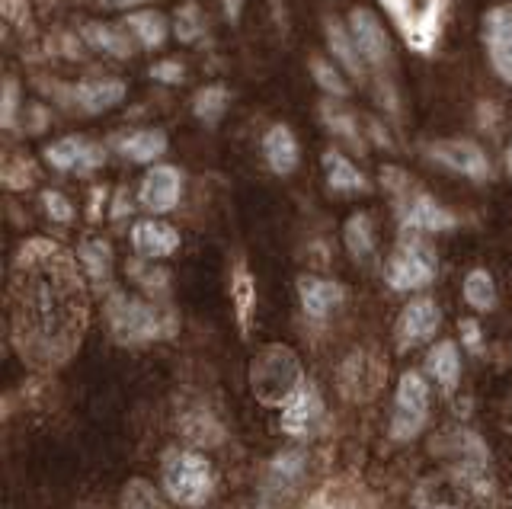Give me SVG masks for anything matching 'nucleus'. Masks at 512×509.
Listing matches in <instances>:
<instances>
[{
  "instance_id": "nucleus-30",
  "label": "nucleus",
  "mask_w": 512,
  "mask_h": 509,
  "mask_svg": "<svg viewBox=\"0 0 512 509\" xmlns=\"http://www.w3.org/2000/svg\"><path fill=\"white\" fill-rule=\"evenodd\" d=\"M77 260L84 266V273L93 279V282H106L109 273H112V247L100 237H93V241H84L77 250Z\"/></svg>"
},
{
  "instance_id": "nucleus-13",
  "label": "nucleus",
  "mask_w": 512,
  "mask_h": 509,
  "mask_svg": "<svg viewBox=\"0 0 512 509\" xmlns=\"http://www.w3.org/2000/svg\"><path fill=\"white\" fill-rule=\"evenodd\" d=\"M442 324V308L432 298H413L407 301V308L400 311L397 327H394V340L400 349H413L432 340V333Z\"/></svg>"
},
{
  "instance_id": "nucleus-35",
  "label": "nucleus",
  "mask_w": 512,
  "mask_h": 509,
  "mask_svg": "<svg viewBox=\"0 0 512 509\" xmlns=\"http://www.w3.org/2000/svg\"><path fill=\"white\" fill-rule=\"evenodd\" d=\"M42 205H45L48 218L61 221V225H68V221L74 218V205L68 202V196L55 193V189H48V193H42Z\"/></svg>"
},
{
  "instance_id": "nucleus-41",
  "label": "nucleus",
  "mask_w": 512,
  "mask_h": 509,
  "mask_svg": "<svg viewBox=\"0 0 512 509\" xmlns=\"http://www.w3.org/2000/svg\"><path fill=\"white\" fill-rule=\"evenodd\" d=\"M506 170H509V177H512V141H509V148H506Z\"/></svg>"
},
{
  "instance_id": "nucleus-21",
  "label": "nucleus",
  "mask_w": 512,
  "mask_h": 509,
  "mask_svg": "<svg viewBox=\"0 0 512 509\" xmlns=\"http://www.w3.org/2000/svg\"><path fill=\"white\" fill-rule=\"evenodd\" d=\"M298 138L295 132L288 129V125H272V129L263 135V161L266 167L276 173V177H288V173H295L298 167Z\"/></svg>"
},
{
  "instance_id": "nucleus-5",
  "label": "nucleus",
  "mask_w": 512,
  "mask_h": 509,
  "mask_svg": "<svg viewBox=\"0 0 512 509\" xmlns=\"http://www.w3.org/2000/svg\"><path fill=\"white\" fill-rule=\"evenodd\" d=\"M436 273H439L436 250L426 247L423 241H404L388 257V263H384V282H388L394 292L426 289V285L436 279Z\"/></svg>"
},
{
  "instance_id": "nucleus-11",
  "label": "nucleus",
  "mask_w": 512,
  "mask_h": 509,
  "mask_svg": "<svg viewBox=\"0 0 512 509\" xmlns=\"http://www.w3.org/2000/svg\"><path fill=\"white\" fill-rule=\"evenodd\" d=\"M180 199H183V173L170 164H151L138 186L141 209L151 215H164L173 212Z\"/></svg>"
},
{
  "instance_id": "nucleus-31",
  "label": "nucleus",
  "mask_w": 512,
  "mask_h": 509,
  "mask_svg": "<svg viewBox=\"0 0 512 509\" xmlns=\"http://www.w3.org/2000/svg\"><path fill=\"white\" fill-rule=\"evenodd\" d=\"M464 301L474 308V311H493L496 308V282L487 269H471L464 276Z\"/></svg>"
},
{
  "instance_id": "nucleus-18",
  "label": "nucleus",
  "mask_w": 512,
  "mask_h": 509,
  "mask_svg": "<svg viewBox=\"0 0 512 509\" xmlns=\"http://www.w3.org/2000/svg\"><path fill=\"white\" fill-rule=\"evenodd\" d=\"M298 298H301V308L314 321H324L330 317L336 308L343 305V285L333 282V279H320V276H301L298 279Z\"/></svg>"
},
{
  "instance_id": "nucleus-10",
  "label": "nucleus",
  "mask_w": 512,
  "mask_h": 509,
  "mask_svg": "<svg viewBox=\"0 0 512 509\" xmlns=\"http://www.w3.org/2000/svg\"><path fill=\"white\" fill-rule=\"evenodd\" d=\"M45 161L58 173H77V177H87V173L100 170L106 164V151L84 135H64L45 148Z\"/></svg>"
},
{
  "instance_id": "nucleus-34",
  "label": "nucleus",
  "mask_w": 512,
  "mask_h": 509,
  "mask_svg": "<svg viewBox=\"0 0 512 509\" xmlns=\"http://www.w3.org/2000/svg\"><path fill=\"white\" fill-rule=\"evenodd\" d=\"M132 276L148 289L151 295H167V285H170V273L167 269H157V266H151V260L148 263H135L132 266Z\"/></svg>"
},
{
  "instance_id": "nucleus-26",
  "label": "nucleus",
  "mask_w": 512,
  "mask_h": 509,
  "mask_svg": "<svg viewBox=\"0 0 512 509\" xmlns=\"http://www.w3.org/2000/svg\"><path fill=\"white\" fill-rule=\"evenodd\" d=\"M426 369L442 391H452L458 385V375H461V359H458L455 343L445 340L439 346H432V353L426 356Z\"/></svg>"
},
{
  "instance_id": "nucleus-3",
  "label": "nucleus",
  "mask_w": 512,
  "mask_h": 509,
  "mask_svg": "<svg viewBox=\"0 0 512 509\" xmlns=\"http://www.w3.org/2000/svg\"><path fill=\"white\" fill-rule=\"evenodd\" d=\"M160 477H164L167 497L189 509L202 506L215 490V468H212V461L199 452L170 449L164 455V465H160Z\"/></svg>"
},
{
  "instance_id": "nucleus-1",
  "label": "nucleus",
  "mask_w": 512,
  "mask_h": 509,
  "mask_svg": "<svg viewBox=\"0 0 512 509\" xmlns=\"http://www.w3.org/2000/svg\"><path fill=\"white\" fill-rule=\"evenodd\" d=\"M13 321L42 356L64 359L87 321V295L74 260L52 241H29L16 253L10 282Z\"/></svg>"
},
{
  "instance_id": "nucleus-23",
  "label": "nucleus",
  "mask_w": 512,
  "mask_h": 509,
  "mask_svg": "<svg viewBox=\"0 0 512 509\" xmlns=\"http://www.w3.org/2000/svg\"><path fill=\"white\" fill-rule=\"evenodd\" d=\"M320 417V394L311 385H301L295 397L282 407V429L285 433H308Z\"/></svg>"
},
{
  "instance_id": "nucleus-9",
  "label": "nucleus",
  "mask_w": 512,
  "mask_h": 509,
  "mask_svg": "<svg viewBox=\"0 0 512 509\" xmlns=\"http://www.w3.org/2000/svg\"><path fill=\"white\" fill-rule=\"evenodd\" d=\"M346 26H349L352 39H356V45H359L365 65L372 71H388L394 49H391V39H388V33H384V26H381V20L375 17V13L368 7H352L349 17H346Z\"/></svg>"
},
{
  "instance_id": "nucleus-33",
  "label": "nucleus",
  "mask_w": 512,
  "mask_h": 509,
  "mask_svg": "<svg viewBox=\"0 0 512 509\" xmlns=\"http://www.w3.org/2000/svg\"><path fill=\"white\" fill-rule=\"evenodd\" d=\"M23 113V100H20V81L13 74L4 77V109H0V125L4 132H16V119Z\"/></svg>"
},
{
  "instance_id": "nucleus-39",
  "label": "nucleus",
  "mask_w": 512,
  "mask_h": 509,
  "mask_svg": "<svg viewBox=\"0 0 512 509\" xmlns=\"http://www.w3.org/2000/svg\"><path fill=\"white\" fill-rule=\"evenodd\" d=\"M244 4L247 0H221V7H224V17H228L231 26L240 23V17H244Z\"/></svg>"
},
{
  "instance_id": "nucleus-16",
  "label": "nucleus",
  "mask_w": 512,
  "mask_h": 509,
  "mask_svg": "<svg viewBox=\"0 0 512 509\" xmlns=\"http://www.w3.org/2000/svg\"><path fill=\"white\" fill-rule=\"evenodd\" d=\"M132 247L141 260H164L180 250V231L167 225V221L144 218L132 228Z\"/></svg>"
},
{
  "instance_id": "nucleus-27",
  "label": "nucleus",
  "mask_w": 512,
  "mask_h": 509,
  "mask_svg": "<svg viewBox=\"0 0 512 509\" xmlns=\"http://www.w3.org/2000/svg\"><path fill=\"white\" fill-rule=\"evenodd\" d=\"M311 77H314V84L324 90L330 100H346L349 97L346 71L336 65V61H330L324 55H311Z\"/></svg>"
},
{
  "instance_id": "nucleus-4",
  "label": "nucleus",
  "mask_w": 512,
  "mask_h": 509,
  "mask_svg": "<svg viewBox=\"0 0 512 509\" xmlns=\"http://www.w3.org/2000/svg\"><path fill=\"white\" fill-rule=\"evenodd\" d=\"M106 324L112 337L128 346L151 343L173 330V321L164 311L154 308L151 301H141L132 295H112L106 301Z\"/></svg>"
},
{
  "instance_id": "nucleus-22",
  "label": "nucleus",
  "mask_w": 512,
  "mask_h": 509,
  "mask_svg": "<svg viewBox=\"0 0 512 509\" xmlns=\"http://www.w3.org/2000/svg\"><path fill=\"white\" fill-rule=\"evenodd\" d=\"M324 173H327V186L333 189V193L352 196V193H368V189H372L365 173L336 148L324 151Z\"/></svg>"
},
{
  "instance_id": "nucleus-37",
  "label": "nucleus",
  "mask_w": 512,
  "mask_h": 509,
  "mask_svg": "<svg viewBox=\"0 0 512 509\" xmlns=\"http://www.w3.org/2000/svg\"><path fill=\"white\" fill-rule=\"evenodd\" d=\"M458 330H461V343L471 349V353H480V349H484V337H480V327H477V321H461L458 324Z\"/></svg>"
},
{
  "instance_id": "nucleus-32",
  "label": "nucleus",
  "mask_w": 512,
  "mask_h": 509,
  "mask_svg": "<svg viewBox=\"0 0 512 509\" xmlns=\"http://www.w3.org/2000/svg\"><path fill=\"white\" fill-rule=\"evenodd\" d=\"M173 36H176V42H183V45H192V42H199L205 36V17H202V10L192 4V0H186V4L176 7Z\"/></svg>"
},
{
  "instance_id": "nucleus-29",
  "label": "nucleus",
  "mask_w": 512,
  "mask_h": 509,
  "mask_svg": "<svg viewBox=\"0 0 512 509\" xmlns=\"http://www.w3.org/2000/svg\"><path fill=\"white\" fill-rule=\"evenodd\" d=\"M231 295H234V308H237L240 330L247 333L250 317H253V308H256V282H253V276L247 273V266H244V263H237V266H234V276H231Z\"/></svg>"
},
{
  "instance_id": "nucleus-7",
  "label": "nucleus",
  "mask_w": 512,
  "mask_h": 509,
  "mask_svg": "<svg viewBox=\"0 0 512 509\" xmlns=\"http://www.w3.org/2000/svg\"><path fill=\"white\" fill-rule=\"evenodd\" d=\"M429 417V385L420 372L400 375L397 391H394V413H391V436L407 442L420 436Z\"/></svg>"
},
{
  "instance_id": "nucleus-28",
  "label": "nucleus",
  "mask_w": 512,
  "mask_h": 509,
  "mask_svg": "<svg viewBox=\"0 0 512 509\" xmlns=\"http://www.w3.org/2000/svg\"><path fill=\"white\" fill-rule=\"evenodd\" d=\"M224 109H228V87L224 84H205L192 97V113H196L202 125H218Z\"/></svg>"
},
{
  "instance_id": "nucleus-20",
  "label": "nucleus",
  "mask_w": 512,
  "mask_h": 509,
  "mask_svg": "<svg viewBox=\"0 0 512 509\" xmlns=\"http://www.w3.org/2000/svg\"><path fill=\"white\" fill-rule=\"evenodd\" d=\"M112 148H116L125 157V161L151 167V164H157L160 157L167 154L170 141H167V135L160 132V129H135V132L119 135L116 141H112Z\"/></svg>"
},
{
  "instance_id": "nucleus-17",
  "label": "nucleus",
  "mask_w": 512,
  "mask_h": 509,
  "mask_svg": "<svg viewBox=\"0 0 512 509\" xmlns=\"http://www.w3.org/2000/svg\"><path fill=\"white\" fill-rule=\"evenodd\" d=\"M324 39H327V49H330V58L340 65L352 81H359L365 84V77H368V65H365V58L359 52V45L356 39H352L349 33V26L340 23V20H327L324 23Z\"/></svg>"
},
{
  "instance_id": "nucleus-24",
  "label": "nucleus",
  "mask_w": 512,
  "mask_h": 509,
  "mask_svg": "<svg viewBox=\"0 0 512 509\" xmlns=\"http://www.w3.org/2000/svg\"><path fill=\"white\" fill-rule=\"evenodd\" d=\"M320 122L327 125L330 135H336L340 141H346L349 148L365 151V138H362V132H359V122H356V116H352L346 106H340L336 100L327 97L324 103H320Z\"/></svg>"
},
{
  "instance_id": "nucleus-6",
  "label": "nucleus",
  "mask_w": 512,
  "mask_h": 509,
  "mask_svg": "<svg viewBox=\"0 0 512 509\" xmlns=\"http://www.w3.org/2000/svg\"><path fill=\"white\" fill-rule=\"evenodd\" d=\"M423 154L432 164H439L448 173H458V177L471 180V183H484L493 177L490 157L487 151L471 138H439L423 145Z\"/></svg>"
},
{
  "instance_id": "nucleus-40",
  "label": "nucleus",
  "mask_w": 512,
  "mask_h": 509,
  "mask_svg": "<svg viewBox=\"0 0 512 509\" xmlns=\"http://www.w3.org/2000/svg\"><path fill=\"white\" fill-rule=\"evenodd\" d=\"M480 113H477V122H480V129H490V125L500 119V106H493V103H480L477 106Z\"/></svg>"
},
{
  "instance_id": "nucleus-12",
  "label": "nucleus",
  "mask_w": 512,
  "mask_h": 509,
  "mask_svg": "<svg viewBox=\"0 0 512 509\" xmlns=\"http://www.w3.org/2000/svg\"><path fill=\"white\" fill-rule=\"evenodd\" d=\"M397 212H400V228L413 234H439L458 225V218L442 202L420 193V189H413L404 202H397Z\"/></svg>"
},
{
  "instance_id": "nucleus-36",
  "label": "nucleus",
  "mask_w": 512,
  "mask_h": 509,
  "mask_svg": "<svg viewBox=\"0 0 512 509\" xmlns=\"http://www.w3.org/2000/svg\"><path fill=\"white\" fill-rule=\"evenodd\" d=\"M157 84H183V77H186V68L180 65L176 58H164V61H157V65H151V71H148Z\"/></svg>"
},
{
  "instance_id": "nucleus-25",
  "label": "nucleus",
  "mask_w": 512,
  "mask_h": 509,
  "mask_svg": "<svg viewBox=\"0 0 512 509\" xmlns=\"http://www.w3.org/2000/svg\"><path fill=\"white\" fill-rule=\"evenodd\" d=\"M343 241H346L349 257L356 263L372 260L375 257V225H372V218H368L365 212L349 215L346 225H343Z\"/></svg>"
},
{
  "instance_id": "nucleus-15",
  "label": "nucleus",
  "mask_w": 512,
  "mask_h": 509,
  "mask_svg": "<svg viewBox=\"0 0 512 509\" xmlns=\"http://www.w3.org/2000/svg\"><path fill=\"white\" fill-rule=\"evenodd\" d=\"M80 42H84L87 49L100 52V55H109V58H116V61H128V58H135V52H138V42L125 29V23H96V20H87L84 26H80Z\"/></svg>"
},
{
  "instance_id": "nucleus-19",
  "label": "nucleus",
  "mask_w": 512,
  "mask_h": 509,
  "mask_svg": "<svg viewBox=\"0 0 512 509\" xmlns=\"http://www.w3.org/2000/svg\"><path fill=\"white\" fill-rule=\"evenodd\" d=\"M125 29L135 36L138 42V49H148V52H157V49H164L167 39L173 36V23L164 17L160 10L154 7H144V10H132V13H125Z\"/></svg>"
},
{
  "instance_id": "nucleus-14",
  "label": "nucleus",
  "mask_w": 512,
  "mask_h": 509,
  "mask_svg": "<svg viewBox=\"0 0 512 509\" xmlns=\"http://www.w3.org/2000/svg\"><path fill=\"white\" fill-rule=\"evenodd\" d=\"M128 97V84L122 77H84L71 87V103L87 116H100L119 106Z\"/></svg>"
},
{
  "instance_id": "nucleus-8",
  "label": "nucleus",
  "mask_w": 512,
  "mask_h": 509,
  "mask_svg": "<svg viewBox=\"0 0 512 509\" xmlns=\"http://www.w3.org/2000/svg\"><path fill=\"white\" fill-rule=\"evenodd\" d=\"M480 39H484L493 74L503 84H512V7L509 4H496L484 13Z\"/></svg>"
},
{
  "instance_id": "nucleus-38",
  "label": "nucleus",
  "mask_w": 512,
  "mask_h": 509,
  "mask_svg": "<svg viewBox=\"0 0 512 509\" xmlns=\"http://www.w3.org/2000/svg\"><path fill=\"white\" fill-rule=\"evenodd\" d=\"M96 4L106 7V10H125V13H132V10H138L144 4H151V0H96Z\"/></svg>"
},
{
  "instance_id": "nucleus-2",
  "label": "nucleus",
  "mask_w": 512,
  "mask_h": 509,
  "mask_svg": "<svg viewBox=\"0 0 512 509\" xmlns=\"http://www.w3.org/2000/svg\"><path fill=\"white\" fill-rule=\"evenodd\" d=\"M378 4L397 26V33L404 36L410 52L416 55L436 52L452 0H378Z\"/></svg>"
}]
</instances>
